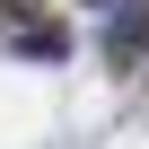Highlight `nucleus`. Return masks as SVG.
I'll return each mask as SVG.
<instances>
[{
	"label": "nucleus",
	"mask_w": 149,
	"mask_h": 149,
	"mask_svg": "<svg viewBox=\"0 0 149 149\" xmlns=\"http://www.w3.org/2000/svg\"><path fill=\"white\" fill-rule=\"evenodd\" d=\"M0 26H9V44L18 53H61V26H53V9H44V0H0Z\"/></svg>",
	"instance_id": "1"
}]
</instances>
